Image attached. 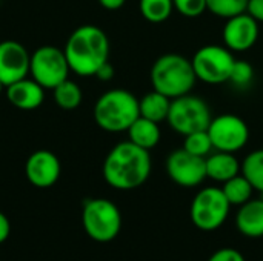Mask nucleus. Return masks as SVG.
<instances>
[{
	"instance_id": "obj_15",
	"label": "nucleus",
	"mask_w": 263,
	"mask_h": 261,
	"mask_svg": "<svg viewBox=\"0 0 263 261\" xmlns=\"http://www.w3.org/2000/svg\"><path fill=\"white\" fill-rule=\"evenodd\" d=\"M45 88L40 86L34 78H22L9 86H6L5 94L8 102L22 111L37 109L45 100Z\"/></svg>"
},
{
	"instance_id": "obj_22",
	"label": "nucleus",
	"mask_w": 263,
	"mask_h": 261,
	"mask_svg": "<svg viewBox=\"0 0 263 261\" xmlns=\"http://www.w3.org/2000/svg\"><path fill=\"white\" fill-rule=\"evenodd\" d=\"M240 172L251 183L254 191L263 192V149H254L243 158Z\"/></svg>"
},
{
	"instance_id": "obj_12",
	"label": "nucleus",
	"mask_w": 263,
	"mask_h": 261,
	"mask_svg": "<svg viewBox=\"0 0 263 261\" xmlns=\"http://www.w3.org/2000/svg\"><path fill=\"white\" fill-rule=\"evenodd\" d=\"M31 54L17 40L0 42V82L9 86L29 75Z\"/></svg>"
},
{
	"instance_id": "obj_29",
	"label": "nucleus",
	"mask_w": 263,
	"mask_h": 261,
	"mask_svg": "<svg viewBox=\"0 0 263 261\" xmlns=\"http://www.w3.org/2000/svg\"><path fill=\"white\" fill-rule=\"evenodd\" d=\"M247 12L259 23H263V0H248Z\"/></svg>"
},
{
	"instance_id": "obj_30",
	"label": "nucleus",
	"mask_w": 263,
	"mask_h": 261,
	"mask_svg": "<svg viewBox=\"0 0 263 261\" xmlns=\"http://www.w3.org/2000/svg\"><path fill=\"white\" fill-rule=\"evenodd\" d=\"M94 77H97V78L102 80V82H109V80L114 77V66H112L109 62L103 63V65L97 69V72H96Z\"/></svg>"
},
{
	"instance_id": "obj_9",
	"label": "nucleus",
	"mask_w": 263,
	"mask_h": 261,
	"mask_svg": "<svg viewBox=\"0 0 263 261\" xmlns=\"http://www.w3.org/2000/svg\"><path fill=\"white\" fill-rule=\"evenodd\" d=\"M69 72L71 68L65 51L57 46L45 45L31 54L29 75L45 89L52 91L57 85L68 78Z\"/></svg>"
},
{
	"instance_id": "obj_1",
	"label": "nucleus",
	"mask_w": 263,
	"mask_h": 261,
	"mask_svg": "<svg viewBox=\"0 0 263 261\" xmlns=\"http://www.w3.org/2000/svg\"><path fill=\"white\" fill-rule=\"evenodd\" d=\"M153 171L149 151L131 143H117L106 155L102 174L105 182L117 191H133L146 183Z\"/></svg>"
},
{
	"instance_id": "obj_8",
	"label": "nucleus",
	"mask_w": 263,
	"mask_h": 261,
	"mask_svg": "<svg viewBox=\"0 0 263 261\" xmlns=\"http://www.w3.org/2000/svg\"><path fill=\"white\" fill-rule=\"evenodd\" d=\"M234 62L236 58L233 51L220 45H205L199 48L191 58L197 80L208 85H222L230 82Z\"/></svg>"
},
{
	"instance_id": "obj_7",
	"label": "nucleus",
	"mask_w": 263,
	"mask_h": 261,
	"mask_svg": "<svg viewBox=\"0 0 263 261\" xmlns=\"http://www.w3.org/2000/svg\"><path fill=\"white\" fill-rule=\"evenodd\" d=\"M230 209L231 205L227 200L222 188L208 186L194 195L190 208V217L197 229L203 232H213L227 222Z\"/></svg>"
},
{
	"instance_id": "obj_5",
	"label": "nucleus",
	"mask_w": 263,
	"mask_h": 261,
	"mask_svg": "<svg viewBox=\"0 0 263 261\" xmlns=\"http://www.w3.org/2000/svg\"><path fill=\"white\" fill-rule=\"evenodd\" d=\"M82 226L91 240L109 243L120 234L122 214L111 200L89 198L82 208Z\"/></svg>"
},
{
	"instance_id": "obj_25",
	"label": "nucleus",
	"mask_w": 263,
	"mask_h": 261,
	"mask_svg": "<svg viewBox=\"0 0 263 261\" xmlns=\"http://www.w3.org/2000/svg\"><path fill=\"white\" fill-rule=\"evenodd\" d=\"M247 6L248 0H206L208 11L225 20L247 12Z\"/></svg>"
},
{
	"instance_id": "obj_14",
	"label": "nucleus",
	"mask_w": 263,
	"mask_h": 261,
	"mask_svg": "<svg viewBox=\"0 0 263 261\" xmlns=\"http://www.w3.org/2000/svg\"><path fill=\"white\" fill-rule=\"evenodd\" d=\"M25 174L32 186L39 189H46L59 182L62 174V165L54 152L48 149H39L28 157L25 165Z\"/></svg>"
},
{
	"instance_id": "obj_6",
	"label": "nucleus",
	"mask_w": 263,
	"mask_h": 261,
	"mask_svg": "<svg viewBox=\"0 0 263 261\" xmlns=\"http://www.w3.org/2000/svg\"><path fill=\"white\" fill-rule=\"evenodd\" d=\"M211 120V109L202 97L190 92L171 100L166 122L177 134L185 137L196 131H205L208 129Z\"/></svg>"
},
{
	"instance_id": "obj_28",
	"label": "nucleus",
	"mask_w": 263,
	"mask_h": 261,
	"mask_svg": "<svg viewBox=\"0 0 263 261\" xmlns=\"http://www.w3.org/2000/svg\"><path fill=\"white\" fill-rule=\"evenodd\" d=\"M208 261H247L240 251L234 248H223L216 251Z\"/></svg>"
},
{
	"instance_id": "obj_11",
	"label": "nucleus",
	"mask_w": 263,
	"mask_h": 261,
	"mask_svg": "<svg viewBox=\"0 0 263 261\" xmlns=\"http://www.w3.org/2000/svg\"><path fill=\"white\" fill-rule=\"evenodd\" d=\"M168 177L182 188H196L206 178L205 158L190 154L188 151L176 149L166 158Z\"/></svg>"
},
{
	"instance_id": "obj_32",
	"label": "nucleus",
	"mask_w": 263,
	"mask_h": 261,
	"mask_svg": "<svg viewBox=\"0 0 263 261\" xmlns=\"http://www.w3.org/2000/svg\"><path fill=\"white\" fill-rule=\"evenodd\" d=\"M99 3L102 8H105L108 11H117L126 3V0H99Z\"/></svg>"
},
{
	"instance_id": "obj_26",
	"label": "nucleus",
	"mask_w": 263,
	"mask_h": 261,
	"mask_svg": "<svg viewBox=\"0 0 263 261\" xmlns=\"http://www.w3.org/2000/svg\"><path fill=\"white\" fill-rule=\"evenodd\" d=\"M254 78V68L247 60H236L231 69L230 82L237 88H247Z\"/></svg>"
},
{
	"instance_id": "obj_33",
	"label": "nucleus",
	"mask_w": 263,
	"mask_h": 261,
	"mask_svg": "<svg viewBox=\"0 0 263 261\" xmlns=\"http://www.w3.org/2000/svg\"><path fill=\"white\" fill-rule=\"evenodd\" d=\"M5 89H6V86H5V85H3V83L0 82V94H2V92H3Z\"/></svg>"
},
{
	"instance_id": "obj_3",
	"label": "nucleus",
	"mask_w": 263,
	"mask_h": 261,
	"mask_svg": "<svg viewBox=\"0 0 263 261\" xmlns=\"http://www.w3.org/2000/svg\"><path fill=\"white\" fill-rule=\"evenodd\" d=\"M149 78L153 89L171 100L190 94L197 82L191 60L174 52L163 54L153 63Z\"/></svg>"
},
{
	"instance_id": "obj_31",
	"label": "nucleus",
	"mask_w": 263,
	"mask_h": 261,
	"mask_svg": "<svg viewBox=\"0 0 263 261\" xmlns=\"http://www.w3.org/2000/svg\"><path fill=\"white\" fill-rule=\"evenodd\" d=\"M11 235V223L8 217L0 211V245H3Z\"/></svg>"
},
{
	"instance_id": "obj_2",
	"label": "nucleus",
	"mask_w": 263,
	"mask_h": 261,
	"mask_svg": "<svg viewBox=\"0 0 263 261\" xmlns=\"http://www.w3.org/2000/svg\"><path fill=\"white\" fill-rule=\"evenodd\" d=\"M71 72L92 77L97 69L109 62V38L96 25H82L71 32L63 48Z\"/></svg>"
},
{
	"instance_id": "obj_24",
	"label": "nucleus",
	"mask_w": 263,
	"mask_h": 261,
	"mask_svg": "<svg viewBox=\"0 0 263 261\" xmlns=\"http://www.w3.org/2000/svg\"><path fill=\"white\" fill-rule=\"evenodd\" d=\"M182 148L185 151H188L190 154L197 155V157H203V158H206L211 154V151L214 149L206 129L205 131H196V132L185 135Z\"/></svg>"
},
{
	"instance_id": "obj_27",
	"label": "nucleus",
	"mask_w": 263,
	"mask_h": 261,
	"mask_svg": "<svg viewBox=\"0 0 263 261\" xmlns=\"http://www.w3.org/2000/svg\"><path fill=\"white\" fill-rule=\"evenodd\" d=\"M173 3L174 9L186 18H197L208 11L206 0H173Z\"/></svg>"
},
{
	"instance_id": "obj_16",
	"label": "nucleus",
	"mask_w": 263,
	"mask_h": 261,
	"mask_svg": "<svg viewBox=\"0 0 263 261\" xmlns=\"http://www.w3.org/2000/svg\"><path fill=\"white\" fill-rule=\"evenodd\" d=\"M236 228L245 237H263V200L251 198L239 208L236 215Z\"/></svg>"
},
{
	"instance_id": "obj_19",
	"label": "nucleus",
	"mask_w": 263,
	"mask_h": 261,
	"mask_svg": "<svg viewBox=\"0 0 263 261\" xmlns=\"http://www.w3.org/2000/svg\"><path fill=\"white\" fill-rule=\"evenodd\" d=\"M171 106V98L163 95L162 92L153 89L151 92L145 94L139 100V111L140 117H145L148 120H153L156 123L166 122L168 112Z\"/></svg>"
},
{
	"instance_id": "obj_17",
	"label": "nucleus",
	"mask_w": 263,
	"mask_h": 261,
	"mask_svg": "<svg viewBox=\"0 0 263 261\" xmlns=\"http://www.w3.org/2000/svg\"><path fill=\"white\" fill-rule=\"evenodd\" d=\"M206 166V178H211L219 183H225L230 178L240 174L242 163L237 160L236 154L216 151L205 158Z\"/></svg>"
},
{
	"instance_id": "obj_18",
	"label": "nucleus",
	"mask_w": 263,
	"mask_h": 261,
	"mask_svg": "<svg viewBox=\"0 0 263 261\" xmlns=\"http://www.w3.org/2000/svg\"><path fill=\"white\" fill-rule=\"evenodd\" d=\"M128 140L146 151L154 149L162 137L159 123L148 120L145 117H139L129 128H128Z\"/></svg>"
},
{
	"instance_id": "obj_23",
	"label": "nucleus",
	"mask_w": 263,
	"mask_h": 261,
	"mask_svg": "<svg viewBox=\"0 0 263 261\" xmlns=\"http://www.w3.org/2000/svg\"><path fill=\"white\" fill-rule=\"evenodd\" d=\"M139 9L149 23H162L171 17L174 3L173 0H139Z\"/></svg>"
},
{
	"instance_id": "obj_21",
	"label": "nucleus",
	"mask_w": 263,
	"mask_h": 261,
	"mask_svg": "<svg viewBox=\"0 0 263 261\" xmlns=\"http://www.w3.org/2000/svg\"><path fill=\"white\" fill-rule=\"evenodd\" d=\"M52 97L59 108L65 111H72L80 106L83 100V92L76 82L66 78L65 82H62L52 89Z\"/></svg>"
},
{
	"instance_id": "obj_10",
	"label": "nucleus",
	"mask_w": 263,
	"mask_h": 261,
	"mask_svg": "<svg viewBox=\"0 0 263 261\" xmlns=\"http://www.w3.org/2000/svg\"><path fill=\"white\" fill-rule=\"evenodd\" d=\"M206 131L214 151L236 154L243 149L250 140V128L247 122L234 114L214 117Z\"/></svg>"
},
{
	"instance_id": "obj_20",
	"label": "nucleus",
	"mask_w": 263,
	"mask_h": 261,
	"mask_svg": "<svg viewBox=\"0 0 263 261\" xmlns=\"http://www.w3.org/2000/svg\"><path fill=\"white\" fill-rule=\"evenodd\" d=\"M222 185V191L231 206H242L253 198L254 188L245 178V175H242V172Z\"/></svg>"
},
{
	"instance_id": "obj_13",
	"label": "nucleus",
	"mask_w": 263,
	"mask_h": 261,
	"mask_svg": "<svg viewBox=\"0 0 263 261\" xmlns=\"http://www.w3.org/2000/svg\"><path fill=\"white\" fill-rule=\"evenodd\" d=\"M222 38L225 46L233 52L248 51L256 45L259 38V22L248 12L227 18Z\"/></svg>"
},
{
	"instance_id": "obj_4",
	"label": "nucleus",
	"mask_w": 263,
	"mask_h": 261,
	"mask_svg": "<svg viewBox=\"0 0 263 261\" xmlns=\"http://www.w3.org/2000/svg\"><path fill=\"white\" fill-rule=\"evenodd\" d=\"M139 117V98L122 88L103 92L94 105V122L106 132H126Z\"/></svg>"
}]
</instances>
